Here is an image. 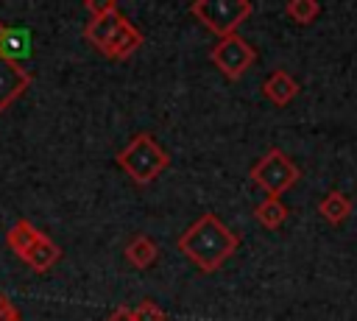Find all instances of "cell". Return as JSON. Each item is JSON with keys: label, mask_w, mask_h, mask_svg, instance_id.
Wrapping results in <instances>:
<instances>
[{"label": "cell", "mask_w": 357, "mask_h": 321, "mask_svg": "<svg viewBox=\"0 0 357 321\" xmlns=\"http://www.w3.org/2000/svg\"><path fill=\"white\" fill-rule=\"evenodd\" d=\"M59 257H61V248L56 246L53 237L45 234V237L36 243V248L25 257V265H28L31 271H36V274H45V271H50V268L59 262Z\"/></svg>", "instance_id": "cell-12"}, {"label": "cell", "mask_w": 357, "mask_h": 321, "mask_svg": "<svg viewBox=\"0 0 357 321\" xmlns=\"http://www.w3.org/2000/svg\"><path fill=\"white\" fill-rule=\"evenodd\" d=\"M0 321H22L20 318V307L6 293H0Z\"/></svg>", "instance_id": "cell-17"}, {"label": "cell", "mask_w": 357, "mask_h": 321, "mask_svg": "<svg viewBox=\"0 0 357 321\" xmlns=\"http://www.w3.org/2000/svg\"><path fill=\"white\" fill-rule=\"evenodd\" d=\"M6 33H8V28L3 25V20H0V50H3V42H6Z\"/></svg>", "instance_id": "cell-19"}, {"label": "cell", "mask_w": 357, "mask_h": 321, "mask_svg": "<svg viewBox=\"0 0 357 321\" xmlns=\"http://www.w3.org/2000/svg\"><path fill=\"white\" fill-rule=\"evenodd\" d=\"M159 257V246L148 237V234H134L126 246V260L134 265V268H148L153 260Z\"/></svg>", "instance_id": "cell-13"}, {"label": "cell", "mask_w": 357, "mask_h": 321, "mask_svg": "<svg viewBox=\"0 0 357 321\" xmlns=\"http://www.w3.org/2000/svg\"><path fill=\"white\" fill-rule=\"evenodd\" d=\"M134 310V321H165V310L153 299H142Z\"/></svg>", "instance_id": "cell-16"}, {"label": "cell", "mask_w": 357, "mask_h": 321, "mask_svg": "<svg viewBox=\"0 0 357 321\" xmlns=\"http://www.w3.org/2000/svg\"><path fill=\"white\" fill-rule=\"evenodd\" d=\"M284 14H287L293 22H298V25H310V22L321 14V6H318L315 0H290V3L284 6Z\"/></svg>", "instance_id": "cell-15"}, {"label": "cell", "mask_w": 357, "mask_h": 321, "mask_svg": "<svg viewBox=\"0 0 357 321\" xmlns=\"http://www.w3.org/2000/svg\"><path fill=\"white\" fill-rule=\"evenodd\" d=\"M45 237V232H39L31 221H25V218H20L8 232H6V243H8V248L25 262V257L36 248V243Z\"/></svg>", "instance_id": "cell-9"}, {"label": "cell", "mask_w": 357, "mask_h": 321, "mask_svg": "<svg viewBox=\"0 0 357 321\" xmlns=\"http://www.w3.org/2000/svg\"><path fill=\"white\" fill-rule=\"evenodd\" d=\"M139 45H142V33L126 20V22L120 25V31L112 36V42L106 45L103 56H109V59H128L131 53L139 50Z\"/></svg>", "instance_id": "cell-10"}, {"label": "cell", "mask_w": 357, "mask_h": 321, "mask_svg": "<svg viewBox=\"0 0 357 321\" xmlns=\"http://www.w3.org/2000/svg\"><path fill=\"white\" fill-rule=\"evenodd\" d=\"M86 8L92 11V17H89V22H86V28H84V39H86L92 47H98V50L103 53L106 45L112 42V36H114V33L120 31V25L126 22V17H123V11L117 8L114 0H106V3L89 0Z\"/></svg>", "instance_id": "cell-6"}, {"label": "cell", "mask_w": 357, "mask_h": 321, "mask_svg": "<svg viewBox=\"0 0 357 321\" xmlns=\"http://www.w3.org/2000/svg\"><path fill=\"white\" fill-rule=\"evenodd\" d=\"M251 181L265 190V198H282V193H287L296 181H298V167L290 162V156L279 148H271L251 170H248Z\"/></svg>", "instance_id": "cell-4"}, {"label": "cell", "mask_w": 357, "mask_h": 321, "mask_svg": "<svg viewBox=\"0 0 357 321\" xmlns=\"http://www.w3.org/2000/svg\"><path fill=\"white\" fill-rule=\"evenodd\" d=\"M240 246V237L212 212L195 218L178 237V251L204 274L218 271Z\"/></svg>", "instance_id": "cell-1"}, {"label": "cell", "mask_w": 357, "mask_h": 321, "mask_svg": "<svg viewBox=\"0 0 357 321\" xmlns=\"http://www.w3.org/2000/svg\"><path fill=\"white\" fill-rule=\"evenodd\" d=\"M254 215L265 229H279L287 221V207L282 204V198H265L257 204Z\"/></svg>", "instance_id": "cell-14"}, {"label": "cell", "mask_w": 357, "mask_h": 321, "mask_svg": "<svg viewBox=\"0 0 357 321\" xmlns=\"http://www.w3.org/2000/svg\"><path fill=\"white\" fill-rule=\"evenodd\" d=\"M262 95L273 103V106H287L296 95H298V84L287 70H273L265 81H262Z\"/></svg>", "instance_id": "cell-8"}, {"label": "cell", "mask_w": 357, "mask_h": 321, "mask_svg": "<svg viewBox=\"0 0 357 321\" xmlns=\"http://www.w3.org/2000/svg\"><path fill=\"white\" fill-rule=\"evenodd\" d=\"M106 321H134V310L131 307H117Z\"/></svg>", "instance_id": "cell-18"}, {"label": "cell", "mask_w": 357, "mask_h": 321, "mask_svg": "<svg viewBox=\"0 0 357 321\" xmlns=\"http://www.w3.org/2000/svg\"><path fill=\"white\" fill-rule=\"evenodd\" d=\"M28 87H31V73L17 59L0 53V112H6Z\"/></svg>", "instance_id": "cell-7"}, {"label": "cell", "mask_w": 357, "mask_h": 321, "mask_svg": "<svg viewBox=\"0 0 357 321\" xmlns=\"http://www.w3.org/2000/svg\"><path fill=\"white\" fill-rule=\"evenodd\" d=\"M209 59H212V64H215L226 78L237 81V78H243V75L251 70V64L257 61V47H254L248 39H243L240 33H231V36L218 39V45H212Z\"/></svg>", "instance_id": "cell-5"}, {"label": "cell", "mask_w": 357, "mask_h": 321, "mask_svg": "<svg viewBox=\"0 0 357 321\" xmlns=\"http://www.w3.org/2000/svg\"><path fill=\"white\" fill-rule=\"evenodd\" d=\"M254 11V6L248 0H195L190 3V14L204 22V28H209L212 33L231 36L237 33L240 22H245V17Z\"/></svg>", "instance_id": "cell-3"}, {"label": "cell", "mask_w": 357, "mask_h": 321, "mask_svg": "<svg viewBox=\"0 0 357 321\" xmlns=\"http://www.w3.org/2000/svg\"><path fill=\"white\" fill-rule=\"evenodd\" d=\"M117 165H120L137 184H151V181L170 165V156H167V151H165L151 134H137V137L117 154Z\"/></svg>", "instance_id": "cell-2"}, {"label": "cell", "mask_w": 357, "mask_h": 321, "mask_svg": "<svg viewBox=\"0 0 357 321\" xmlns=\"http://www.w3.org/2000/svg\"><path fill=\"white\" fill-rule=\"evenodd\" d=\"M318 215H321L324 221H329L332 226L343 223V221L351 215V201H349V195L340 193V190H329V193L321 198V204H318Z\"/></svg>", "instance_id": "cell-11"}]
</instances>
